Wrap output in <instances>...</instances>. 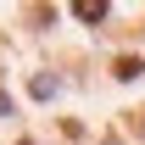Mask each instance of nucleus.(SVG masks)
Returning a JSON list of instances; mask_svg holds the SVG:
<instances>
[{"label": "nucleus", "mask_w": 145, "mask_h": 145, "mask_svg": "<svg viewBox=\"0 0 145 145\" xmlns=\"http://www.w3.org/2000/svg\"><path fill=\"white\" fill-rule=\"evenodd\" d=\"M112 72H117V78H140L145 61H140V56H117V61H112Z\"/></svg>", "instance_id": "obj_1"}, {"label": "nucleus", "mask_w": 145, "mask_h": 145, "mask_svg": "<svg viewBox=\"0 0 145 145\" xmlns=\"http://www.w3.org/2000/svg\"><path fill=\"white\" fill-rule=\"evenodd\" d=\"M72 17H84V22H101V17H106V6H101V0H78V6H72Z\"/></svg>", "instance_id": "obj_2"}]
</instances>
